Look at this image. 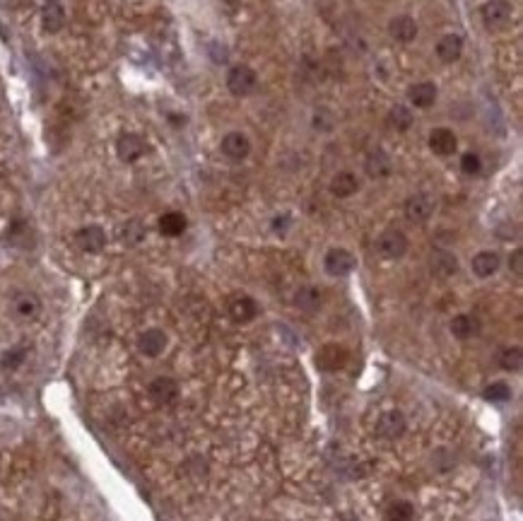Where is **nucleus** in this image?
Listing matches in <instances>:
<instances>
[{"instance_id":"f257e3e1","label":"nucleus","mask_w":523,"mask_h":521,"mask_svg":"<svg viewBox=\"0 0 523 521\" xmlns=\"http://www.w3.org/2000/svg\"><path fill=\"white\" fill-rule=\"evenodd\" d=\"M408 237H405L400 229H386L384 234L379 237V242H376V252L381 254V258L386 260H398L403 258L405 254H408Z\"/></svg>"},{"instance_id":"f03ea898","label":"nucleus","mask_w":523,"mask_h":521,"mask_svg":"<svg viewBox=\"0 0 523 521\" xmlns=\"http://www.w3.org/2000/svg\"><path fill=\"white\" fill-rule=\"evenodd\" d=\"M258 85V75L253 68L248 66H237L229 70L227 75V90L232 92L234 97H246L256 90Z\"/></svg>"},{"instance_id":"7ed1b4c3","label":"nucleus","mask_w":523,"mask_h":521,"mask_svg":"<svg viewBox=\"0 0 523 521\" xmlns=\"http://www.w3.org/2000/svg\"><path fill=\"white\" fill-rule=\"evenodd\" d=\"M434 208H437V200L432 198L429 193H415L405 200V218L410 222L420 225V222H427L429 218L434 215Z\"/></svg>"},{"instance_id":"20e7f679","label":"nucleus","mask_w":523,"mask_h":521,"mask_svg":"<svg viewBox=\"0 0 523 521\" xmlns=\"http://www.w3.org/2000/svg\"><path fill=\"white\" fill-rule=\"evenodd\" d=\"M511 12L514 10H511V3H506V0H490L480 10L482 22H485L487 29H504L511 22Z\"/></svg>"},{"instance_id":"39448f33","label":"nucleus","mask_w":523,"mask_h":521,"mask_svg":"<svg viewBox=\"0 0 523 521\" xmlns=\"http://www.w3.org/2000/svg\"><path fill=\"white\" fill-rule=\"evenodd\" d=\"M355 265H357V260L348 252V249H330V252L326 254V258H324L326 273L333 275V278H343V275H350L352 270H355Z\"/></svg>"},{"instance_id":"423d86ee","label":"nucleus","mask_w":523,"mask_h":521,"mask_svg":"<svg viewBox=\"0 0 523 521\" xmlns=\"http://www.w3.org/2000/svg\"><path fill=\"white\" fill-rule=\"evenodd\" d=\"M75 244L85 254H99L101 249L106 247V232L99 227V225H87V227L77 229Z\"/></svg>"},{"instance_id":"0eeeda50","label":"nucleus","mask_w":523,"mask_h":521,"mask_svg":"<svg viewBox=\"0 0 523 521\" xmlns=\"http://www.w3.org/2000/svg\"><path fill=\"white\" fill-rule=\"evenodd\" d=\"M345 362H348V350L343 345H338V343H328L316 355V365L324 372H338Z\"/></svg>"},{"instance_id":"6e6552de","label":"nucleus","mask_w":523,"mask_h":521,"mask_svg":"<svg viewBox=\"0 0 523 521\" xmlns=\"http://www.w3.org/2000/svg\"><path fill=\"white\" fill-rule=\"evenodd\" d=\"M222 155L227 157V160L232 162H241L248 157V152H251V140H248L244 133H227V135L222 138Z\"/></svg>"},{"instance_id":"1a4fd4ad","label":"nucleus","mask_w":523,"mask_h":521,"mask_svg":"<svg viewBox=\"0 0 523 521\" xmlns=\"http://www.w3.org/2000/svg\"><path fill=\"white\" fill-rule=\"evenodd\" d=\"M167 333L159 331V328H148L138 336V350L145 357H159L167 350Z\"/></svg>"},{"instance_id":"9d476101","label":"nucleus","mask_w":523,"mask_h":521,"mask_svg":"<svg viewBox=\"0 0 523 521\" xmlns=\"http://www.w3.org/2000/svg\"><path fill=\"white\" fill-rule=\"evenodd\" d=\"M148 393L157 406H169L179 398V384L172 379V377H157V379L150 381Z\"/></svg>"},{"instance_id":"9b49d317","label":"nucleus","mask_w":523,"mask_h":521,"mask_svg":"<svg viewBox=\"0 0 523 521\" xmlns=\"http://www.w3.org/2000/svg\"><path fill=\"white\" fill-rule=\"evenodd\" d=\"M405 415L400 410H388L379 417L376 422V432H379L384 439H398L400 435L405 432Z\"/></svg>"},{"instance_id":"f8f14e48","label":"nucleus","mask_w":523,"mask_h":521,"mask_svg":"<svg viewBox=\"0 0 523 521\" xmlns=\"http://www.w3.org/2000/svg\"><path fill=\"white\" fill-rule=\"evenodd\" d=\"M364 169H366V174H369L371 179H384V176H388L391 169H393V162H391L388 152L381 150V147H374V150L366 155Z\"/></svg>"},{"instance_id":"ddd939ff","label":"nucleus","mask_w":523,"mask_h":521,"mask_svg":"<svg viewBox=\"0 0 523 521\" xmlns=\"http://www.w3.org/2000/svg\"><path fill=\"white\" fill-rule=\"evenodd\" d=\"M458 147V140H456V133L448 131V129H434L429 133V150L439 157H448L453 155Z\"/></svg>"},{"instance_id":"4468645a","label":"nucleus","mask_w":523,"mask_h":521,"mask_svg":"<svg viewBox=\"0 0 523 521\" xmlns=\"http://www.w3.org/2000/svg\"><path fill=\"white\" fill-rule=\"evenodd\" d=\"M116 152L124 162H135L143 157L145 152V140L135 133H124V135L116 140Z\"/></svg>"},{"instance_id":"2eb2a0df","label":"nucleus","mask_w":523,"mask_h":521,"mask_svg":"<svg viewBox=\"0 0 523 521\" xmlns=\"http://www.w3.org/2000/svg\"><path fill=\"white\" fill-rule=\"evenodd\" d=\"M408 100L415 109H429L437 102V85L434 82H417L408 90Z\"/></svg>"},{"instance_id":"dca6fc26","label":"nucleus","mask_w":523,"mask_h":521,"mask_svg":"<svg viewBox=\"0 0 523 521\" xmlns=\"http://www.w3.org/2000/svg\"><path fill=\"white\" fill-rule=\"evenodd\" d=\"M388 34L400 44H408L417 37V24L410 15H398L388 22Z\"/></svg>"},{"instance_id":"f3484780","label":"nucleus","mask_w":523,"mask_h":521,"mask_svg":"<svg viewBox=\"0 0 523 521\" xmlns=\"http://www.w3.org/2000/svg\"><path fill=\"white\" fill-rule=\"evenodd\" d=\"M258 302L253 297H237L234 299L232 304H229V314H232V319L237 323H248V321H253V319L258 316Z\"/></svg>"},{"instance_id":"a211bd4d","label":"nucleus","mask_w":523,"mask_h":521,"mask_svg":"<svg viewBox=\"0 0 523 521\" xmlns=\"http://www.w3.org/2000/svg\"><path fill=\"white\" fill-rule=\"evenodd\" d=\"M500 265H502V258L497 252H480L471 260V268L477 278H492V275L500 270Z\"/></svg>"},{"instance_id":"6ab92c4d","label":"nucleus","mask_w":523,"mask_h":521,"mask_svg":"<svg viewBox=\"0 0 523 521\" xmlns=\"http://www.w3.org/2000/svg\"><path fill=\"white\" fill-rule=\"evenodd\" d=\"M463 53V39L458 34H446L439 39L437 44V56L442 63H456Z\"/></svg>"},{"instance_id":"aec40b11","label":"nucleus","mask_w":523,"mask_h":521,"mask_svg":"<svg viewBox=\"0 0 523 521\" xmlns=\"http://www.w3.org/2000/svg\"><path fill=\"white\" fill-rule=\"evenodd\" d=\"M429 268L437 278H451L458 273V258L451 252H434L429 258Z\"/></svg>"},{"instance_id":"412c9836","label":"nucleus","mask_w":523,"mask_h":521,"mask_svg":"<svg viewBox=\"0 0 523 521\" xmlns=\"http://www.w3.org/2000/svg\"><path fill=\"white\" fill-rule=\"evenodd\" d=\"M357 189H359V181L352 171H340L330 179V193L338 198H350L352 193H357Z\"/></svg>"},{"instance_id":"4be33fe9","label":"nucleus","mask_w":523,"mask_h":521,"mask_svg":"<svg viewBox=\"0 0 523 521\" xmlns=\"http://www.w3.org/2000/svg\"><path fill=\"white\" fill-rule=\"evenodd\" d=\"M321 302H324V294H321L319 287H314V285H304V287L297 290L295 294V304L302 309V312H316V309L321 307Z\"/></svg>"},{"instance_id":"5701e85b","label":"nucleus","mask_w":523,"mask_h":521,"mask_svg":"<svg viewBox=\"0 0 523 521\" xmlns=\"http://www.w3.org/2000/svg\"><path fill=\"white\" fill-rule=\"evenodd\" d=\"M477 331H480V323L471 314H458V316L451 319V333L458 341H468V338L477 336Z\"/></svg>"},{"instance_id":"b1692460","label":"nucleus","mask_w":523,"mask_h":521,"mask_svg":"<svg viewBox=\"0 0 523 521\" xmlns=\"http://www.w3.org/2000/svg\"><path fill=\"white\" fill-rule=\"evenodd\" d=\"M186 218L181 213H164L162 218H159V232L164 234V237H179V234L186 232Z\"/></svg>"},{"instance_id":"393cba45","label":"nucleus","mask_w":523,"mask_h":521,"mask_svg":"<svg viewBox=\"0 0 523 521\" xmlns=\"http://www.w3.org/2000/svg\"><path fill=\"white\" fill-rule=\"evenodd\" d=\"M413 121H415L413 111H410L405 104H395L393 109L388 111V124H391V129L398 131V133L410 131V126H413Z\"/></svg>"},{"instance_id":"a878e982","label":"nucleus","mask_w":523,"mask_h":521,"mask_svg":"<svg viewBox=\"0 0 523 521\" xmlns=\"http://www.w3.org/2000/svg\"><path fill=\"white\" fill-rule=\"evenodd\" d=\"M39 309H41V304H39V299L34 297V294L22 292L14 297V312L22 319H34L39 314Z\"/></svg>"},{"instance_id":"bb28decb","label":"nucleus","mask_w":523,"mask_h":521,"mask_svg":"<svg viewBox=\"0 0 523 521\" xmlns=\"http://www.w3.org/2000/svg\"><path fill=\"white\" fill-rule=\"evenodd\" d=\"M415 514L413 504L405 502V500H395L386 507V521H410Z\"/></svg>"},{"instance_id":"cd10ccee","label":"nucleus","mask_w":523,"mask_h":521,"mask_svg":"<svg viewBox=\"0 0 523 521\" xmlns=\"http://www.w3.org/2000/svg\"><path fill=\"white\" fill-rule=\"evenodd\" d=\"M500 367L506 372H519L523 367V352L521 348H506L500 355Z\"/></svg>"},{"instance_id":"c85d7f7f","label":"nucleus","mask_w":523,"mask_h":521,"mask_svg":"<svg viewBox=\"0 0 523 521\" xmlns=\"http://www.w3.org/2000/svg\"><path fill=\"white\" fill-rule=\"evenodd\" d=\"M63 27V8L58 3H51L43 10V29L46 32H58Z\"/></svg>"},{"instance_id":"c756f323","label":"nucleus","mask_w":523,"mask_h":521,"mask_svg":"<svg viewBox=\"0 0 523 521\" xmlns=\"http://www.w3.org/2000/svg\"><path fill=\"white\" fill-rule=\"evenodd\" d=\"M143 237H145V227H143V222H138V220H130V222L124 227V242L130 244V247L143 242Z\"/></svg>"},{"instance_id":"7c9ffc66","label":"nucleus","mask_w":523,"mask_h":521,"mask_svg":"<svg viewBox=\"0 0 523 521\" xmlns=\"http://www.w3.org/2000/svg\"><path fill=\"white\" fill-rule=\"evenodd\" d=\"M482 396H485V401H509L511 396V389L504 384V381H497V384H490L485 391H482Z\"/></svg>"},{"instance_id":"2f4dec72","label":"nucleus","mask_w":523,"mask_h":521,"mask_svg":"<svg viewBox=\"0 0 523 521\" xmlns=\"http://www.w3.org/2000/svg\"><path fill=\"white\" fill-rule=\"evenodd\" d=\"M22 362H24V348H10V350L0 357V365H3L5 370H17Z\"/></svg>"},{"instance_id":"473e14b6","label":"nucleus","mask_w":523,"mask_h":521,"mask_svg":"<svg viewBox=\"0 0 523 521\" xmlns=\"http://www.w3.org/2000/svg\"><path fill=\"white\" fill-rule=\"evenodd\" d=\"M333 124H335V116L330 114L328 109H316V114H314V129L316 131L330 133L333 131Z\"/></svg>"},{"instance_id":"72a5a7b5","label":"nucleus","mask_w":523,"mask_h":521,"mask_svg":"<svg viewBox=\"0 0 523 521\" xmlns=\"http://www.w3.org/2000/svg\"><path fill=\"white\" fill-rule=\"evenodd\" d=\"M461 169H463V174H468V176L480 174V169H482V160L475 155V152H466V155L461 157Z\"/></svg>"},{"instance_id":"f704fd0d","label":"nucleus","mask_w":523,"mask_h":521,"mask_svg":"<svg viewBox=\"0 0 523 521\" xmlns=\"http://www.w3.org/2000/svg\"><path fill=\"white\" fill-rule=\"evenodd\" d=\"M509 268L514 270L516 275H521V273H523V252H521V249H516V252L511 254V258H509Z\"/></svg>"},{"instance_id":"c9c22d12","label":"nucleus","mask_w":523,"mask_h":521,"mask_svg":"<svg viewBox=\"0 0 523 521\" xmlns=\"http://www.w3.org/2000/svg\"><path fill=\"white\" fill-rule=\"evenodd\" d=\"M215 48V53H213V58H215V63H227V58H229V53H227V46H213Z\"/></svg>"},{"instance_id":"e433bc0d","label":"nucleus","mask_w":523,"mask_h":521,"mask_svg":"<svg viewBox=\"0 0 523 521\" xmlns=\"http://www.w3.org/2000/svg\"><path fill=\"white\" fill-rule=\"evenodd\" d=\"M287 222H290V220H287V215H282V218H275V220H273V229H275V232H282Z\"/></svg>"}]
</instances>
